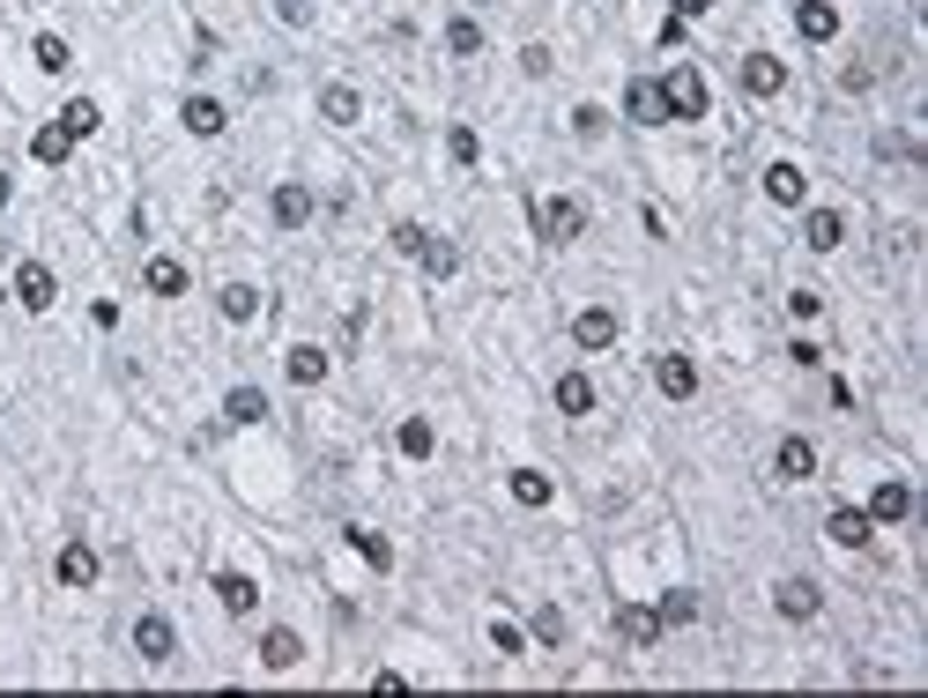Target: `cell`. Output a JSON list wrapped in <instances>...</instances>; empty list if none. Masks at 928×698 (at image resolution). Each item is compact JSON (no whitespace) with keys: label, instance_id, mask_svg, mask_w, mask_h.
I'll list each match as a JSON object with an SVG mask.
<instances>
[{"label":"cell","instance_id":"cell-1","mask_svg":"<svg viewBox=\"0 0 928 698\" xmlns=\"http://www.w3.org/2000/svg\"><path fill=\"white\" fill-rule=\"evenodd\" d=\"M661 104H669V120H706L713 90H706V75H698L691 60H676V68L661 75Z\"/></svg>","mask_w":928,"mask_h":698},{"label":"cell","instance_id":"cell-2","mask_svg":"<svg viewBox=\"0 0 928 698\" xmlns=\"http://www.w3.org/2000/svg\"><path fill=\"white\" fill-rule=\"evenodd\" d=\"M536 230H542V246H572V238L587 230V201L542 194V201H536Z\"/></svg>","mask_w":928,"mask_h":698},{"label":"cell","instance_id":"cell-3","mask_svg":"<svg viewBox=\"0 0 928 698\" xmlns=\"http://www.w3.org/2000/svg\"><path fill=\"white\" fill-rule=\"evenodd\" d=\"M817 602H825V587H817V579H803V573H787L781 587H773V609H781L787 624H809V617H817Z\"/></svg>","mask_w":928,"mask_h":698},{"label":"cell","instance_id":"cell-4","mask_svg":"<svg viewBox=\"0 0 928 698\" xmlns=\"http://www.w3.org/2000/svg\"><path fill=\"white\" fill-rule=\"evenodd\" d=\"M134 654H142V661H172V654H179V632H172V617H156V609H142V617H134Z\"/></svg>","mask_w":928,"mask_h":698},{"label":"cell","instance_id":"cell-5","mask_svg":"<svg viewBox=\"0 0 928 698\" xmlns=\"http://www.w3.org/2000/svg\"><path fill=\"white\" fill-rule=\"evenodd\" d=\"M313 208H319V194H313V186H297V178L268 194V216H275L283 230H305V224H313Z\"/></svg>","mask_w":928,"mask_h":698},{"label":"cell","instance_id":"cell-6","mask_svg":"<svg viewBox=\"0 0 928 698\" xmlns=\"http://www.w3.org/2000/svg\"><path fill=\"white\" fill-rule=\"evenodd\" d=\"M52 298H60V275H52L45 260H23V268H16V305H23V312H45Z\"/></svg>","mask_w":928,"mask_h":698},{"label":"cell","instance_id":"cell-7","mask_svg":"<svg viewBox=\"0 0 928 698\" xmlns=\"http://www.w3.org/2000/svg\"><path fill=\"white\" fill-rule=\"evenodd\" d=\"M624 120H632V126H669L661 82H646V75H632V82H624Z\"/></svg>","mask_w":928,"mask_h":698},{"label":"cell","instance_id":"cell-8","mask_svg":"<svg viewBox=\"0 0 928 698\" xmlns=\"http://www.w3.org/2000/svg\"><path fill=\"white\" fill-rule=\"evenodd\" d=\"M781 90H787V60L751 52V60H743V97H781Z\"/></svg>","mask_w":928,"mask_h":698},{"label":"cell","instance_id":"cell-9","mask_svg":"<svg viewBox=\"0 0 928 698\" xmlns=\"http://www.w3.org/2000/svg\"><path fill=\"white\" fill-rule=\"evenodd\" d=\"M825 535H832L839 550H861L869 535H877V521H869L861 505H832V513H825Z\"/></svg>","mask_w":928,"mask_h":698},{"label":"cell","instance_id":"cell-10","mask_svg":"<svg viewBox=\"0 0 928 698\" xmlns=\"http://www.w3.org/2000/svg\"><path fill=\"white\" fill-rule=\"evenodd\" d=\"M773 475H781V483H809V475H817V446H809V439H781V446H773Z\"/></svg>","mask_w":928,"mask_h":698},{"label":"cell","instance_id":"cell-11","mask_svg":"<svg viewBox=\"0 0 928 698\" xmlns=\"http://www.w3.org/2000/svg\"><path fill=\"white\" fill-rule=\"evenodd\" d=\"M795 30H803L809 45H832L839 38V8L832 0H795Z\"/></svg>","mask_w":928,"mask_h":698},{"label":"cell","instance_id":"cell-12","mask_svg":"<svg viewBox=\"0 0 928 698\" xmlns=\"http://www.w3.org/2000/svg\"><path fill=\"white\" fill-rule=\"evenodd\" d=\"M305 661V639H297L290 624H268L261 632V669H297Z\"/></svg>","mask_w":928,"mask_h":698},{"label":"cell","instance_id":"cell-13","mask_svg":"<svg viewBox=\"0 0 928 698\" xmlns=\"http://www.w3.org/2000/svg\"><path fill=\"white\" fill-rule=\"evenodd\" d=\"M654 387L669 401H691L698 394V365H691V357H654Z\"/></svg>","mask_w":928,"mask_h":698},{"label":"cell","instance_id":"cell-14","mask_svg":"<svg viewBox=\"0 0 928 698\" xmlns=\"http://www.w3.org/2000/svg\"><path fill=\"white\" fill-rule=\"evenodd\" d=\"M803 194H809V178H803V164H765V201H781V208H803Z\"/></svg>","mask_w":928,"mask_h":698},{"label":"cell","instance_id":"cell-15","mask_svg":"<svg viewBox=\"0 0 928 698\" xmlns=\"http://www.w3.org/2000/svg\"><path fill=\"white\" fill-rule=\"evenodd\" d=\"M616 639H624V647H654V639H661V617L646 609V602H624V609H616Z\"/></svg>","mask_w":928,"mask_h":698},{"label":"cell","instance_id":"cell-16","mask_svg":"<svg viewBox=\"0 0 928 698\" xmlns=\"http://www.w3.org/2000/svg\"><path fill=\"white\" fill-rule=\"evenodd\" d=\"M319 120H327V126H357V120H365V97H357L349 82H327V90H319Z\"/></svg>","mask_w":928,"mask_h":698},{"label":"cell","instance_id":"cell-17","mask_svg":"<svg viewBox=\"0 0 928 698\" xmlns=\"http://www.w3.org/2000/svg\"><path fill=\"white\" fill-rule=\"evenodd\" d=\"M572 342H580V349H610L616 342V312H610V305H587L580 320H572Z\"/></svg>","mask_w":928,"mask_h":698},{"label":"cell","instance_id":"cell-18","mask_svg":"<svg viewBox=\"0 0 928 698\" xmlns=\"http://www.w3.org/2000/svg\"><path fill=\"white\" fill-rule=\"evenodd\" d=\"M142 290H149V298H179V290H186V260L156 253V260L142 268Z\"/></svg>","mask_w":928,"mask_h":698},{"label":"cell","instance_id":"cell-19","mask_svg":"<svg viewBox=\"0 0 928 698\" xmlns=\"http://www.w3.org/2000/svg\"><path fill=\"white\" fill-rule=\"evenodd\" d=\"M179 120H186V134H201V142H216L231 112H223L216 97H186V104H179Z\"/></svg>","mask_w":928,"mask_h":698},{"label":"cell","instance_id":"cell-20","mask_svg":"<svg viewBox=\"0 0 928 698\" xmlns=\"http://www.w3.org/2000/svg\"><path fill=\"white\" fill-rule=\"evenodd\" d=\"M216 602L231 609V617H253V609H261V587H253L245 573H216Z\"/></svg>","mask_w":928,"mask_h":698},{"label":"cell","instance_id":"cell-21","mask_svg":"<svg viewBox=\"0 0 928 698\" xmlns=\"http://www.w3.org/2000/svg\"><path fill=\"white\" fill-rule=\"evenodd\" d=\"M52 573H60V587H90V579H98V550H90V543H68Z\"/></svg>","mask_w":928,"mask_h":698},{"label":"cell","instance_id":"cell-22","mask_svg":"<svg viewBox=\"0 0 928 698\" xmlns=\"http://www.w3.org/2000/svg\"><path fill=\"white\" fill-rule=\"evenodd\" d=\"M803 238H809V253H832L839 238H847V216H839V208H809Z\"/></svg>","mask_w":928,"mask_h":698},{"label":"cell","instance_id":"cell-23","mask_svg":"<svg viewBox=\"0 0 928 698\" xmlns=\"http://www.w3.org/2000/svg\"><path fill=\"white\" fill-rule=\"evenodd\" d=\"M416 260H424V275H431V283L461 275V246H453V238H424V246H416Z\"/></svg>","mask_w":928,"mask_h":698},{"label":"cell","instance_id":"cell-24","mask_svg":"<svg viewBox=\"0 0 928 698\" xmlns=\"http://www.w3.org/2000/svg\"><path fill=\"white\" fill-rule=\"evenodd\" d=\"M283 372H290L297 387H319V379H327V349H319V342H297L290 357H283Z\"/></svg>","mask_w":928,"mask_h":698},{"label":"cell","instance_id":"cell-25","mask_svg":"<svg viewBox=\"0 0 928 698\" xmlns=\"http://www.w3.org/2000/svg\"><path fill=\"white\" fill-rule=\"evenodd\" d=\"M261 417H268V394H261V387H231V394H223V424H261Z\"/></svg>","mask_w":928,"mask_h":698},{"label":"cell","instance_id":"cell-26","mask_svg":"<svg viewBox=\"0 0 928 698\" xmlns=\"http://www.w3.org/2000/svg\"><path fill=\"white\" fill-rule=\"evenodd\" d=\"M30 156H38V164H68V156H74V134L60 120L38 126V134H30Z\"/></svg>","mask_w":928,"mask_h":698},{"label":"cell","instance_id":"cell-27","mask_svg":"<svg viewBox=\"0 0 928 698\" xmlns=\"http://www.w3.org/2000/svg\"><path fill=\"white\" fill-rule=\"evenodd\" d=\"M216 312H223V320H253V312H261V290H253V283H223V290H216Z\"/></svg>","mask_w":928,"mask_h":698},{"label":"cell","instance_id":"cell-28","mask_svg":"<svg viewBox=\"0 0 928 698\" xmlns=\"http://www.w3.org/2000/svg\"><path fill=\"white\" fill-rule=\"evenodd\" d=\"M906 513H914V491H906V483H877V499H869V521H906Z\"/></svg>","mask_w":928,"mask_h":698},{"label":"cell","instance_id":"cell-29","mask_svg":"<svg viewBox=\"0 0 928 698\" xmlns=\"http://www.w3.org/2000/svg\"><path fill=\"white\" fill-rule=\"evenodd\" d=\"M558 409H564V417H587V409H594V379H587V372H558Z\"/></svg>","mask_w":928,"mask_h":698},{"label":"cell","instance_id":"cell-30","mask_svg":"<svg viewBox=\"0 0 928 698\" xmlns=\"http://www.w3.org/2000/svg\"><path fill=\"white\" fill-rule=\"evenodd\" d=\"M98 120H104L98 97H68V104H60V126H68L74 142H90V134H98Z\"/></svg>","mask_w":928,"mask_h":698},{"label":"cell","instance_id":"cell-31","mask_svg":"<svg viewBox=\"0 0 928 698\" xmlns=\"http://www.w3.org/2000/svg\"><path fill=\"white\" fill-rule=\"evenodd\" d=\"M394 446H401V453H409V461H431V446H439V431H431V424H424V417H409V424H401V431H394Z\"/></svg>","mask_w":928,"mask_h":698},{"label":"cell","instance_id":"cell-32","mask_svg":"<svg viewBox=\"0 0 928 698\" xmlns=\"http://www.w3.org/2000/svg\"><path fill=\"white\" fill-rule=\"evenodd\" d=\"M343 535H349V550H357L365 565H379V573L394 565V543H387V535H371V527H343Z\"/></svg>","mask_w":928,"mask_h":698},{"label":"cell","instance_id":"cell-33","mask_svg":"<svg viewBox=\"0 0 928 698\" xmlns=\"http://www.w3.org/2000/svg\"><path fill=\"white\" fill-rule=\"evenodd\" d=\"M654 617H661V632H676V624L698 617V595H691V587H676V595H661V602H654Z\"/></svg>","mask_w":928,"mask_h":698},{"label":"cell","instance_id":"cell-34","mask_svg":"<svg viewBox=\"0 0 928 698\" xmlns=\"http://www.w3.org/2000/svg\"><path fill=\"white\" fill-rule=\"evenodd\" d=\"M30 60H38V68H45V75H68V68H74L68 38H52V30H45V38H38V45H30Z\"/></svg>","mask_w":928,"mask_h":698},{"label":"cell","instance_id":"cell-35","mask_svg":"<svg viewBox=\"0 0 928 698\" xmlns=\"http://www.w3.org/2000/svg\"><path fill=\"white\" fill-rule=\"evenodd\" d=\"M513 499L520 505H550V475H542V469H513Z\"/></svg>","mask_w":928,"mask_h":698},{"label":"cell","instance_id":"cell-36","mask_svg":"<svg viewBox=\"0 0 928 698\" xmlns=\"http://www.w3.org/2000/svg\"><path fill=\"white\" fill-rule=\"evenodd\" d=\"M446 52H461V60H468V52H483V30L468 23V16H453V23H446Z\"/></svg>","mask_w":928,"mask_h":698},{"label":"cell","instance_id":"cell-37","mask_svg":"<svg viewBox=\"0 0 928 698\" xmlns=\"http://www.w3.org/2000/svg\"><path fill=\"white\" fill-rule=\"evenodd\" d=\"M572 134H580V142H602V134H610V112H602V104H580V112H572Z\"/></svg>","mask_w":928,"mask_h":698},{"label":"cell","instance_id":"cell-38","mask_svg":"<svg viewBox=\"0 0 928 698\" xmlns=\"http://www.w3.org/2000/svg\"><path fill=\"white\" fill-rule=\"evenodd\" d=\"M490 647H498V654H528V632L498 617V624H490Z\"/></svg>","mask_w":928,"mask_h":698},{"label":"cell","instance_id":"cell-39","mask_svg":"<svg viewBox=\"0 0 928 698\" xmlns=\"http://www.w3.org/2000/svg\"><path fill=\"white\" fill-rule=\"evenodd\" d=\"M877 156H891V164H899V156H921V142H914V134H899V126H891V134H877Z\"/></svg>","mask_w":928,"mask_h":698},{"label":"cell","instance_id":"cell-40","mask_svg":"<svg viewBox=\"0 0 928 698\" xmlns=\"http://www.w3.org/2000/svg\"><path fill=\"white\" fill-rule=\"evenodd\" d=\"M536 639L542 647H564V609H536Z\"/></svg>","mask_w":928,"mask_h":698},{"label":"cell","instance_id":"cell-41","mask_svg":"<svg viewBox=\"0 0 928 698\" xmlns=\"http://www.w3.org/2000/svg\"><path fill=\"white\" fill-rule=\"evenodd\" d=\"M476 150H483V142H476L468 126H453V134H446V156H453V164H476Z\"/></svg>","mask_w":928,"mask_h":698},{"label":"cell","instance_id":"cell-42","mask_svg":"<svg viewBox=\"0 0 928 698\" xmlns=\"http://www.w3.org/2000/svg\"><path fill=\"white\" fill-rule=\"evenodd\" d=\"M275 16H283L290 30H305V23H313V0H275Z\"/></svg>","mask_w":928,"mask_h":698},{"label":"cell","instance_id":"cell-43","mask_svg":"<svg viewBox=\"0 0 928 698\" xmlns=\"http://www.w3.org/2000/svg\"><path fill=\"white\" fill-rule=\"evenodd\" d=\"M787 312H795V320H817V312H825V298H817V290H795V298H787Z\"/></svg>","mask_w":928,"mask_h":698},{"label":"cell","instance_id":"cell-44","mask_svg":"<svg viewBox=\"0 0 928 698\" xmlns=\"http://www.w3.org/2000/svg\"><path fill=\"white\" fill-rule=\"evenodd\" d=\"M424 238H431V230H424V224H394V253H416V246H424Z\"/></svg>","mask_w":928,"mask_h":698},{"label":"cell","instance_id":"cell-45","mask_svg":"<svg viewBox=\"0 0 928 698\" xmlns=\"http://www.w3.org/2000/svg\"><path fill=\"white\" fill-rule=\"evenodd\" d=\"M520 68H528V75H550L558 60H550V45H528V52H520Z\"/></svg>","mask_w":928,"mask_h":698},{"label":"cell","instance_id":"cell-46","mask_svg":"<svg viewBox=\"0 0 928 698\" xmlns=\"http://www.w3.org/2000/svg\"><path fill=\"white\" fill-rule=\"evenodd\" d=\"M669 8H676V16H684V23H691V16H706L713 0H669Z\"/></svg>","mask_w":928,"mask_h":698},{"label":"cell","instance_id":"cell-47","mask_svg":"<svg viewBox=\"0 0 928 698\" xmlns=\"http://www.w3.org/2000/svg\"><path fill=\"white\" fill-rule=\"evenodd\" d=\"M8 194H16V186H8V178H0V208H8Z\"/></svg>","mask_w":928,"mask_h":698}]
</instances>
